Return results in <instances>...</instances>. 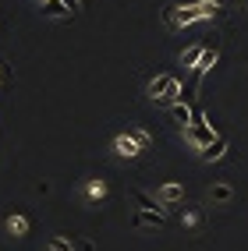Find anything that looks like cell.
<instances>
[{
    "label": "cell",
    "instance_id": "6da1fadb",
    "mask_svg": "<svg viewBox=\"0 0 248 251\" xmlns=\"http://www.w3.org/2000/svg\"><path fill=\"white\" fill-rule=\"evenodd\" d=\"M220 14V0H198V4H185L177 7V25H195V22H206V18H217Z\"/></svg>",
    "mask_w": 248,
    "mask_h": 251
},
{
    "label": "cell",
    "instance_id": "7a4b0ae2",
    "mask_svg": "<svg viewBox=\"0 0 248 251\" xmlns=\"http://www.w3.org/2000/svg\"><path fill=\"white\" fill-rule=\"evenodd\" d=\"M185 138L198 149V152H202L206 145L217 142V131H213V124H188V127H185Z\"/></svg>",
    "mask_w": 248,
    "mask_h": 251
},
{
    "label": "cell",
    "instance_id": "3957f363",
    "mask_svg": "<svg viewBox=\"0 0 248 251\" xmlns=\"http://www.w3.org/2000/svg\"><path fill=\"white\" fill-rule=\"evenodd\" d=\"M156 198L163 202V209H174L181 198H185V188H181L177 180H167V184H160V191H156Z\"/></svg>",
    "mask_w": 248,
    "mask_h": 251
},
{
    "label": "cell",
    "instance_id": "277c9868",
    "mask_svg": "<svg viewBox=\"0 0 248 251\" xmlns=\"http://www.w3.org/2000/svg\"><path fill=\"white\" fill-rule=\"evenodd\" d=\"M113 152H117L121 159H135V156H142V145H138V142H135V138H131L128 131H124V135H117V138H113Z\"/></svg>",
    "mask_w": 248,
    "mask_h": 251
},
{
    "label": "cell",
    "instance_id": "5b68a950",
    "mask_svg": "<svg viewBox=\"0 0 248 251\" xmlns=\"http://www.w3.org/2000/svg\"><path fill=\"white\" fill-rule=\"evenodd\" d=\"M163 223H167V216H163V212H149V209H135V212H131V226H163Z\"/></svg>",
    "mask_w": 248,
    "mask_h": 251
},
{
    "label": "cell",
    "instance_id": "8992f818",
    "mask_svg": "<svg viewBox=\"0 0 248 251\" xmlns=\"http://www.w3.org/2000/svg\"><path fill=\"white\" fill-rule=\"evenodd\" d=\"M39 11L46 14V18H71V14H75L68 4H64V0H43Z\"/></svg>",
    "mask_w": 248,
    "mask_h": 251
},
{
    "label": "cell",
    "instance_id": "52a82bcc",
    "mask_svg": "<svg viewBox=\"0 0 248 251\" xmlns=\"http://www.w3.org/2000/svg\"><path fill=\"white\" fill-rule=\"evenodd\" d=\"M227 149H230V142H227L223 135H217V142L202 149V159H206V163H217V159H223V156H227Z\"/></svg>",
    "mask_w": 248,
    "mask_h": 251
},
{
    "label": "cell",
    "instance_id": "ba28073f",
    "mask_svg": "<svg viewBox=\"0 0 248 251\" xmlns=\"http://www.w3.org/2000/svg\"><path fill=\"white\" fill-rule=\"evenodd\" d=\"M4 226L14 233V237H25V233H28V216H22V212H11L7 220H4Z\"/></svg>",
    "mask_w": 248,
    "mask_h": 251
},
{
    "label": "cell",
    "instance_id": "9c48e42d",
    "mask_svg": "<svg viewBox=\"0 0 248 251\" xmlns=\"http://www.w3.org/2000/svg\"><path fill=\"white\" fill-rule=\"evenodd\" d=\"M85 198H89V202L107 198V180H103V177H89V180H85Z\"/></svg>",
    "mask_w": 248,
    "mask_h": 251
},
{
    "label": "cell",
    "instance_id": "30bf717a",
    "mask_svg": "<svg viewBox=\"0 0 248 251\" xmlns=\"http://www.w3.org/2000/svg\"><path fill=\"white\" fill-rule=\"evenodd\" d=\"M131 198H135V205H138V209H149V212H167L160 198H149L145 191H131Z\"/></svg>",
    "mask_w": 248,
    "mask_h": 251
},
{
    "label": "cell",
    "instance_id": "8fae6325",
    "mask_svg": "<svg viewBox=\"0 0 248 251\" xmlns=\"http://www.w3.org/2000/svg\"><path fill=\"white\" fill-rule=\"evenodd\" d=\"M209 198H213V202H220V205H227L230 198H234V188H230L227 180H220V184H213V188H209Z\"/></svg>",
    "mask_w": 248,
    "mask_h": 251
},
{
    "label": "cell",
    "instance_id": "7c38bea8",
    "mask_svg": "<svg viewBox=\"0 0 248 251\" xmlns=\"http://www.w3.org/2000/svg\"><path fill=\"white\" fill-rule=\"evenodd\" d=\"M202 53H206V46H202V43H195V46H188L185 53H181V64L195 71V68H198V60H202Z\"/></svg>",
    "mask_w": 248,
    "mask_h": 251
},
{
    "label": "cell",
    "instance_id": "4fadbf2b",
    "mask_svg": "<svg viewBox=\"0 0 248 251\" xmlns=\"http://www.w3.org/2000/svg\"><path fill=\"white\" fill-rule=\"evenodd\" d=\"M170 121H174V124H181V127H188V124H192V106L174 103V106H170Z\"/></svg>",
    "mask_w": 248,
    "mask_h": 251
},
{
    "label": "cell",
    "instance_id": "5bb4252c",
    "mask_svg": "<svg viewBox=\"0 0 248 251\" xmlns=\"http://www.w3.org/2000/svg\"><path fill=\"white\" fill-rule=\"evenodd\" d=\"M128 135L135 138V142H138L142 149H149V145H153V135H149L145 127H138V124H128Z\"/></svg>",
    "mask_w": 248,
    "mask_h": 251
},
{
    "label": "cell",
    "instance_id": "9a60e30c",
    "mask_svg": "<svg viewBox=\"0 0 248 251\" xmlns=\"http://www.w3.org/2000/svg\"><path fill=\"white\" fill-rule=\"evenodd\" d=\"M46 251H75V241L71 237H50L46 241Z\"/></svg>",
    "mask_w": 248,
    "mask_h": 251
},
{
    "label": "cell",
    "instance_id": "2e32d148",
    "mask_svg": "<svg viewBox=\"0 0 248 251\" xmlns=\"http://www.w3.org/2000/svg\"><path fill=\"white\" fill-rule=\"evenodd\" d=\"M163 25H167V28H181V25H177V7H174V4L163 7Z\"/></svg>",
    "mask_w": 248,
    "mask_h": 251
},
{
    "label": "cell",
    "instance_id": "e0dca14e",
    "mask_svg": "<svg viewBox=\"0 0 248 251\" xmlns=\"http://www.w3.org/2000/svg\"><path fill=\"white\" fill-rule=\"evenodd\" d=\"M198 220H202V212H198V209H188L185 216H181V223H188V226H195Z\"/></svg>",
    "mask_w": 248,
    "mask_h": 251
},
{
    "label": "cell",
    "instance_id": "ac0fdd59",
    "mask_svg": "<svg viewBox=\"0 0 248 251\" xmlns=\"http://www.w3.org/2000/svg\"><path fill=\"white\" fill-rule=\"evenodd\" d=\"M71 241H75V251H96L89 241H82V237H71Z\"/></svg>",
    "mask_w": 248,
    "mask_h": 251
},
{
    "label": "cell",
    "instance_id": "d6986e66",
    "mask_svg": "<svg viewBox=\"0 0 248 251\" xmlns=\"http://www.w3.org/2000/svg\"><path fill=\"white\" fill-rule=\"evenodd\" d=\"M64 4H68L71 11H82V0H64Z\"/></svg>",
    "mask_w": 248,
    "mask_h": 251
},
{
    "label": "cell",
    "instance_id": "ffe728a7",
    "mask_svg": "<svg viewBox=\"0 0 248 251\" xmlns=\"http://www.w3.org/2000/svg\"><path fill=\"white\" fill-rule=\"evenodd\" d=\"M0 85H4V60H0Z\"/></svg>",
    "mask_w": 248,
    "mask_h": 251
},
{
    "label": "cell",
    "instance_id": "44dd1931",
    "mask_svg": "<svg viewBox=\"0 0 248 251\" xmlns=\"http://www.w3.org/2000/svg\"><path fill=\"white\" fill-rule=\"evenodd\" d=\"M241 4H245V7H248V0H241Z\"/></svg>",
    "mask_w": 248,
    "mask_h": 251
}]
</instances>
